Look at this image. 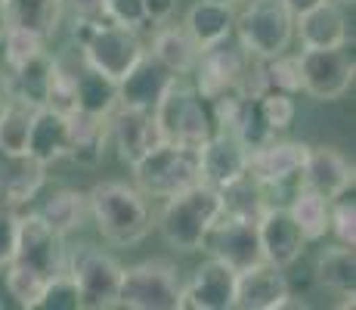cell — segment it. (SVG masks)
<instances>
[{
	"instance_id": "cell-1",
	"label": "cell",
	"mask_w": 356,
	"mask_h": 310,
	"mask_svg": "<svg viewBox=\"0 0 356 310\" xmlns=\"http://www.w3.org/2000/svg\"><path fill=\"white\" fill-rule=\"evenodd\" d=\"M97 233L115 248H134L152 233L146 196L124 180H102L87 192Z\"/></svg>"
},
{
	"instance_id": "cell-2",
	"label": "cell",
	"mask_w": 356,
	"mask_h": 310,
	"mask_svg": "<svg viewBox=\"0 0 356 310\" xmlns=\"http://www.w3.org/2000/svg\"><path fill=\"white\" fill-rule=\"evenodd\" d=\"M220 189L208 183H195L177 196L164 199L159 217V233L164 245L183 254L202 251L204 236H208L211 224L220 217Z\"/></svg>"
},
{
	"instance_id": "cell-3",
	"label": "cell",
	"mask_w": 356,
	"mask_h": 310,
	"mask_svg": "<svg viewBox=\"0 0 356 310\" xmlns=\"http://www.w3.org/2000/svg\"><path fill=\"white\" fill-rule=\"evenodd\" d=\"M74 40H78L81 59L112 81L124 78L136 65V59L146 53L134 29L115 25L108 19H74Z\"/></svg>"
},
{
	"instance_id": "cell-4",
	"label": "cell",
	"mask_w": 356,
	"mask_h": 310,
	"mask_svg": "<svg viewBox=\"0 0 356 310\" xmlns=\"http://www.w3.org/2000/svg\"><path fill=\"white\" fill-rule=\"evenodd\" d=\"M134 180L143 196L170 199L189 186L202 183V164H198V149L180 146V143H159L149 149L140 162L134 164Z\"/></svg>"
},
{
	"instance_id": "cell-5",
	"label": "cell",
	"mask_w": 356,
	"mask_h": 310,
	"mask_svg": "<svg viewBox=\"0 0 356 310\" xmlns=\"http://www.w3.org/2000/svg\"><path fill=\"white\" fill-rule=\"evenodd\" d=\"M232 34L254 59L279 56L289 53L294 40V13L285 0H245Z\"/></svg>"
},
{
	"instance_id": "cell-6",
	"label": "cell",
	"mask_w": 356,
	"mask_h": 310,
	"mask_svg": "<svg viewBox=\"0 0 356 310\" xmlns=\"http://www.w3.org/2000/svg\"><path fill=\"white\" fill-rule=\"evenodd\" d=\"M118 307L180 310L183 307V279H180L177 264L168 258H146L134 267H124Z\"/></svg>"
},
{
	"instance_id": "cell-7",
	"label": "cell",
	"mask_w": 356,
	"mask_h": 310,
	"mask_svg": "<svg viewBox=\"0 0 356 310\" xmlns=\"http://www.w3.org/2000/svg\"><path fill=\"white\" fill-rule=\"evenodd\" d=\"M65 273L74 279V286H78L81 307H90V310L118 307L124 267H121L112 254H106L102 248L90 245V242H81V245L68 248Z\"/></svg>"
},
{
	"instance_id": "cell-8",
	"label": "cell",
	"mask_w": 356,
	"mask_h": 310,
	"mask_svg": "<svg viewBox=\"0 0 356 310\" xmlns=\"http://www.w3.org/2000/svg\"><path fill=\"white\" fill-rule=\"evenodd\" d=\"M155 121H159L164 143H180V146H193V149H198L214 134V118H211L208 100L195 87H183L180 78L155 106Z\"/></svg>"
},
{
	"instance_id": "cell-9",
	"label": "cell",
	"mask_w": 356,
	"mask_h": 310,
	"mask_svg": "<svg viewBox=\"0 0 356 310\" xmlns=\"http://www.w3.org/2000/svg\"><path fill=\"white\" fill-rule=\"evenodd\" d=\"M300 93H310L319 102H334L350 93L356 81V62L347 47L332 50H300Z\"/></svg>"
},
{
	"instance_id": "cell-10",
	"label": "cell",
	"mask_w": 356,
	"mask_h": 310,
	"mask_svg": "<svg viewBox=\"0 0 356 310\" xmlns=\"http://www.w3.org/2000/svg\"><path fill=\"white\" fill-rule=\"evenodd\" d=\"M251 65H254V56L238 44L236 34H229L227 40H220V44L202 50L198 65L193 72L195 75V91L202 93L204 100H211V96L229 91V87H245Z\"/></svg>"
},
{
	"instance_id": "cell-11",
	"label": "cell",
	"mask_w": 356,
	"mask_h": 310,
	"mask_svg": "<svg viewBox=\"0 0 356 310\" xmlns=\"http://www.w3.org/2000/svg\"><path fill=\"white\" fill-rule=\"evenodd\" d=\"M202 251H208L211 258L229 264L236 273L260 264V261H264V251H260L257 220L229 217V215L220 211V217L211 224L208 236H204Z\"/></svg>"
},
{
	"instance_id": "cell-12",
	"label": "cell",
	"mask_w": 356,
	"mask_h": 310,
	"mask_svg": "<svg viewBox=\"0 0 356 310\" xmlns=\"http://www.w3.org/2000/svg\"><path fill=\"white\" fill-rule=\"evenodd\" d=\"M307 143L300 140H276L251 149L248 153V177L257 180L264 189H282L298 180L300 183V171L307 162Z\"/></svg>"
},
{
	"instance_id": "cell-13",
	"label": "cell",
	"mask_w": 356,
	"mask_h": 310,
	"mask_svg": "<svg viewBox=\"0 0 356 310\" xmlns=\"http://www.w3.org/2000/svg\"><path fill=\"white\" fill-rule=\"evenodd\" d=\"M65 258L68 245L63 233L50 230L34 211L19 215V242L13 261H22V264L40 270L44 277H56V273H65Z\"/></svg>"
},
{
	"instance_id": "cell-14",
	"label": "cell",
	"mask_w": 356,
	"mask_h": 310,
	"mask_svg": "<svg viewBox=\"0 0 356 310\" xmlns=\"http://www.w3.org/2000/svg\"><path fill=\"white\" fill-rule=\"evenodd\" d=\"M291 301V279L282 267L260 264L238 270L236 277V304L238 310H282Z\"/></svg>"
},
{
	"instance_id": "cell-15",
	"label": "cell",
	"mask_w": 356,
	"mask_h": 310,
	"mask_svg": "<svg viewBox=\"0 0 356 310\" xmlns=\"http://www.w3.org/2000/svg\"><path fill=\"white\" fill-rule=\"evenodd\" d=\"M108 140L118 149V158L134 168L149 149L161 143V130L155 121V112H143V109L115 106L108 115Z\"/></svg>"
},
{
	"instance_id": "cell-16",
	"label": "cell",
	"mask_w": 356,
	"mask_h": 310,
	"mask_svg": "<svg viewBox=\"0 0 356 310\" xmlns=\"http://www.w3.org/2000/svg\"><path fill=\"white\" fill-rule=\"evenodd\" d=\"M257 236H260V251H264L266 264H276L282 270H289L291 264H298L304 248L310 245L304 239V233L298 230V224L291 220L289 208L282 205H266L257 217Z\"/></svg>"
},
{
	"instance_id": "cell-17",
	"label": "cell",
	"mask_w": 356,
	"mask_h": 310,
	"mask_svg": "<svg viewBox=\"0 0 356 310\" xmlns=\"http://www.w3.org/2000/svg\"><path fill=\"white\" fill-rule=\"evenodd\" d=\"M198 164H202V183L223 189L248 174V146L229 130H214L198 146Z\"/></svg>"
},
{
	"instance_id": "cell-18",
	"label": "cell",
	"mask_w": 356,
	"mask_h": 310,
	"mask_svg": "<svg viewBox=\"0 0 356 310\" xmlns=\"http://www.w3.org/2000/svg\"><path fill=\"white\" fill-rule=\"evenodd\" d=\"M177 84V75L152 53H143L136 65L118 81V106L155 112V106L164 100V93Z\"/></svg>"
},
{
	"instance_id": "cell-19",
	"label": "cell",
	"mask_w": 356,
	"mask_h": 310,
	"mask_svg": "<svg viewBox=\"0 0 356 310\" xmlns=\"http://www.w3.org/2000/svg\"><path fill=\"white\" fill-rule=\"evenodd\" d=\"M294 34L300 38L304 50H332L350 44V22L341 3L319 0L310 10L294 16Z\"/></svg>"
},
{
	"instance_id": "cell-20",
	"label": "cell",
	"mask_w": 356,
	"mask_h": 310,
	"mask_svg": "<svg viewBox=\"0 0 356 310\" xmlns=\"http://www.w3.org/2000/svg\"><path fill=\"white\" fill-rule=\"evenodd\" d=\"M236 277L229 264L208 258L195 267L193 279L183 286V307L193 310H232L236 304Z\"/></svg>"
},
{
	"instance_id": "cell-21",
	"label": "cell",
	"mask_w": 356,
	"mask_h": 310,
	"mask_svg": "<svg viewBox=\"0 0 356 310\" xmlns=\"http://www.w3.org/2000/svg\"><path fill=\"white\" fill-rule=\"evenodd\" d=\"M47 183V168L29 153H3L0 149V205L19 211L38 199Z\"/></svg>"
},
{
	"instance_id": "cell-22",
	"label": "cell",
	"mask_w": 356,
	"mask_h": 310,
	"mask_svg": "<svg viewBox=\"0 0 356 310\" xmlns=\"http://www.w3.org/2000/svg\"><path fill=\"white\" fill-rule=\"evenodd\" d=\"M353 164L347 162L344 153H338L334 146H310L307 149V162L300 171V183L310 186V189L323 192L332 202L334 196L353 189Z\"/></svg>"
},
{
	"instance_id": "cell-23",
	"label": "cell",
	"mask_w": 356,
	"mask_h": 310,
	"mask_svg": "<svg viewBox=\"0 0 356 310\" xmlns=\"http://www.w3.org/2000/svg\"><path fill=\"white\" fill-rule=\"evenodd\" d=\"M108 146V115H87L68 112V149L65 158H72L81 168H97Z\"/></svg>"
},
{
	"instance_id": "cell-24",
	"label": "cell",
	"mask_w": 356,
	"mask_h": 310,
	"mask_svg": "<svg viewBox=\"0 0 356 310\" xmlns=\"http://www.w3.org/2000/svg\"><path fill=\"white\" fill-rule=\"evenodd\" d=\"M65 149H68V115L56 112V109H50V106L34 109L25 153L31 158H38L44 168H50L53 162L65 158Z\"/></svg>"
},
{
	"instance_id": "cell-25",
	"label": "cell",
	"mask_w": 356,
	"mask_h": 310,
	"mask_svg": "<svg viewBox=\"0 0 356 310\" xmlns=\"http://www.w3.org/2000/svg\"><path fill=\"white\" fill-rule=\"evenodd\" d=\"M186 31L202 50L227 40L236 31V6L232 3H217V0H198L186 13Z\"/></svg>"
},
{
	"instance_id": "cell-26",
	"label": "cell",
	"mask_w": 356,
	"mask_h": 310,
	"mask_svg": "<svg viewBox=\"0 0 356 310\" xmlns=\"http://www.w3.org/2000/svg\"><path fill=\"white\" fill-rule=\"evenodd\" d=\"M34 215L44 220L50 230L68 236V233H74V230L84 226V220L90 217V205H87L84 192L72 189V186H63V189H53L50 196L34 208Z\"/></svg>"
},
{
	"instance_id": "cell-27",
	"label": "cell",
	"mask_w": 356,
	"mask_h": 310,
	"mask_svg": "<svg viewBox=\"0 0 356 310\" xmlns=\"http://www.w3.org/2000/svg\"><path fill=\"white\" fill-rule=\"evenodd\" d=\"M316 282L332 292H338L341 298H347L344 304L353 307V295H356V251L350 245H332L323 248L316 258Z\"/></svg>"
},
{
	"instance_id": "cell-28",
	"label": "cell",
	"mask_w": 356,
	"mask_h": 310,
	"mask_svg": "<svg viewBox=\"0 0 356 310\" xmlns=\"http://www.w3.org/2000/svg\"><path fill=\"white\" fill-rule=\"evenodd\" d=\"M115 106H118V81L106 78L81 59V68L74 72V109L87 115H112Z\"/></svg>"
},
{
	"instance_id": "cell-29",
	"label": "cell",
	"mask_w": 356,
	"mask_h": 310,
	"mask_svg": "<svg viewBox=\"0 0 356 310\" xmlns=\"http://www.w3.org/2000/svg\"><path fill=\"white\" fill-rule=\"evenodd\" d=\"M152 56L164 62L170 72L180 78V75H193L202 56V47L193 40V34L186 31V25H168L159 29L152 40Z\"/></svg>"
},
{
	"instance_id": "cell-30",
	"label": "cell",
	"mask_w": 356,
	"mask_h": 310,
	"mask_svg": "<svg viewBox=\"0 0 356 310\" xmlns=\"http://www.w3.org/2000/svg\"><path fill=\"white\" fill-rule=\"evenodd\" d=\"M6 22L22 25L29 31H38L44 40H50L59 31L65 16L63 0H10L3 6Z\"/></svg>"
},
{
	"instance_id": "cell-31",
	"label": "cell",
	"mask_w": 356,
	"mask_h": 310,
	"mask_svg": "<svg viewBox=\"0 0 356 310\" xmlns=\"http://www.w3.org/2000/svg\"><path fill=\"white\" fill-rule=\"evenodd\" d=\"M285 208H289L291 220L298 224V230L304 233L307 242H319V239H325V233H328V199L323 196V192H316V189H310V186L300 183Z\"/></svg>"
},
{
	"instance_id": "cell-32",
	"label": "cell",
	"mask_w": 356,
	"mask_h": 310,
	"mask_svg": "<svg viewBox=\"0 0 356 310\" xmlns=\"http://www.w3.org/2000/svg\"><path fill=\"white\" fill-rule=\"evenodd\" d=\"M10 81H13L16 100L29 102L34 109L47 106V93H50V81H53V56L50 53H40L29 65L10 72Z\"/></svg>"
},
{
	"instance_id": "cell-33",
	"label": "cell",
	"mask_w": 356,
	"mask_h": 310,
	"mask_svg": "<svg viewBox=\"0 0 356 310\" xmlns=\"http://www.w3.org/2000/svg\"><path fill=\"white\" fill-rule=\"evenodd\" d=\"M266 205L270 202L264 199V186L257 180H251L248 174H245L242 180H236V183H229L220 189V208H223V215H229V217L257 220Z\"/></svg>"
},
{
	"instance_id": "cell-34",
	"label": "cell",
	"mask_w": 356,
	"mask_h": 310,
	"mask_svg": "<svg viewBox=\"0 0 356 310\" xmlns=\"http://www.w3.org/2000/svg\"><path fill=\"white\" fill-rule=\"evenodd\" d=\"M47 279H50V277H44L40 270L22 264V261H10V264L3 267V288H6V295H10V298L16 301L19 307H25V310L38 307Z\"/></svg>"
},
{
	"instance_id": "cell-35",
	"label": "cell",
	"mask_w": 356,
	"mask_h": 310,
	"mask_svg": "<svg viewBox=\"0 0 356 310\" xmlns=\"http://www.w3.org/2000/svg\"><path fill=\"white\" fill-rule=\"evenodd\" d=\"M0 47H3V62H6L10 72L29 65L31 59H38L40 53H47V40L40 38L38 31H29V29L13 25V22H6V31H3Z\"/></svg>"
},
{
	"instance_id": "cell-36",
	"label": "cell",
	"mask_w": 356,
	"mask_h": 310,
	"mask_svg": "<svg viewBox=\"0 0 356 310\" xmlns=\"http://www.w3.org/2000/svg\"><path fill=\"white\" fill-rule=\"evenodd\" d=\"M31 118H34V106H29V102L13 100L6 106V112L0 115V149L3 153H25Z\"/></svg>"
},
{
	"instance_id": "cell-37",
	"label": "cell",
	"mask_w": 356,
	"mask_h": 310,
	"mask_svg": "<svg viewBox=\"0 0 356 310\" xmlns=\"http://www.w3.org/2000/svg\"><path fill=\"white\" fill-rule=\"evenodd\" d=\"M254 96V106L260 112V118L266 121V127L273 134H282L294 124V115H298V102H294V93L285 91H273V87H264V91L251 93Z\"/></svg>"
},
{
	"instance_id": "cell-38",
	"label": "cell",
	"mask_w": 356,
	"mask_h": 310,
	"mask_svg": "<svg viewBox=\"0 0 356 310\" xmlns=\"http://www.w3.org/2000/svg\"><path fill=\"white\" fill-rule=\"evenodd\" d=\"M328 233H334L341 245L356 248V202H353V189L341 192L328 202Z\"/></svg>"
},
{
	"instance_id": "cell-39",
	"label": "cell",
	"mask_w": 356,
	"mask_h": 310,
	"mask_svg": "<svg viewBox=\"0 0 356 310\" xmlns=\"http://www.w3.org/2000/svg\"><path fill=\"white\" fill-rule=\"evenodd\" d=\"M38 307L40 310H84L81 307V292L68 273H56V277L47 279Z\"/></svg>"
},
{
	"instance_id": "cell-40",
	"label": "cell",
	"mask_w": 356,
	"mask_h": 310,
	"mask_svg": "<svg viewBox=\"0 0 356 310\" xmlns=\"http://www.w3.org/2000/svg\"><path fill=\"white\" fill-rule=\"evenodd\" d=\"M102 16L115 25L124 29H140L146 25V13H143V0H102Z\"/></svg>"
},
{
	"instance_id": "cell-41",
	"label": "cell",
	"mask_w": 356,
	"mask_h": 310,
	"mask_svg": "<svg viewBox=\"0 0 356 310\" xmlns=\"http://www.w3.org/2000/svg\"><path fill=\"white\" fill-rule=\"evenodd\" d=\"M19 242V211H10L0 205V267H6L16 258Z\"/></svg>"
},
{
	"instance_id": "cell-42",
	"label": "cell",
	"mask_w": 356,
	"mask_h": 310,
	"mask_svg": "<svg viewBox=\"0 0 356 310\" xmlns=\"http://www.w3.org/2000/svg\"><path fill=\"white\" fill-rule=\"evenodd\" d=\"M177 3H180V0H143V13H146V22H152V25L168 22V19L174 16Z\"/></svg>"
},
{
	"instance_id": "cell-43",
	"label": "cell",
	"mask_w": 356,
	"mask_h": 310,
	"mask_svg": "<svg viewBox=\"0 0 356 310\" xmlns=\"http://www.w3.org/2000/svg\"><path fill=\"white\" fill-rule=\"evenodd\" d=\"M65 10H72L74 19H106L102 16V0H63Z\"/></svg>"
},
{
	"instance_id": "cell-44",
	"label": "cell",
	"mask_w": 356,
	"mask_h": 310,
	"mask_svg": "<svg viewBox=\"0 0 356 310\" xmlns=\"http://www.w3.org/2000/svg\"><path fill=\"white\" fill-rule=\"evenodd\" d=\"M16 100V93H13V81L10 75H0V115L6 112V106Z\"/></svg>"
},
{
	"instance_id": "cell-45",
	"label": "cell",
	"mask_w": 356,
	"mask_h": 310,
	"mask_svg": "<svg viewBox=\"0 0 356 310\" xmlns=\"http://www.w3.org/2000/svg\"><path fill=\"white\" fill-rule=\"evenodd\" d=\"M285 3H289V10L294 13V16H298V13L310 10V6H313V3H319V0H285Z\"/></svg>"
},
{
	"instance_id": "cell-46",
	"label": "cell",
	"mask_w": 356,
	"mask_h": 310,
	"mask_svg": "<svg viewBox=\"0 0 356 310\" xmlns=\"http://www.w3.org/2000/svg\"><path fill=\"white\" fill-rule=\"evenodd\" d=\"M3 31H6V13L0 10V40H3Z\"/></svg>"
},
{
	"instance_id": "cell-47",
	"label": "cell",
	"mask_w": 356,
	"mask_h": 310,
	"mask_svg": "<svg viewBox=\"0 0 356 310\" xmlns=\"http://www.w3.org/2000/svg\"><path fill=\"white\" fill-rule=\"evenodd\" d=\"M217 3H232L236 6V3H245V0H217Z\"/></svg>"
},
{
	"instance_id": "cell-48",
	"label": "cell",
	"mask_w": 356,
	"mask_h": 310,
	"mask_svg": "<svg viewBox=\"0 0 356 310\" xmlns=\"http://www.w3.org/2000/svg\"><path fill=\"white\" fill-rule=\"evenodd\" d=\"M334 3H341V6H353V0H334Z\"/></svg>"
},
{
	"instance_id": "cell-49",
	"label": "cell",
	"mask_w": 356,
	"mask_h": 310,
	"mask_svg": "<svg viewBox=\"0 0 356 310\" xmlns=\"http://www.w3.org/2000/svg\"><path fill=\"white\" fill-rule=\"evenodd\" d=\"M6 3H10V0H0V10H3V6H6Z\"/></svg>"
}]
</instances>
